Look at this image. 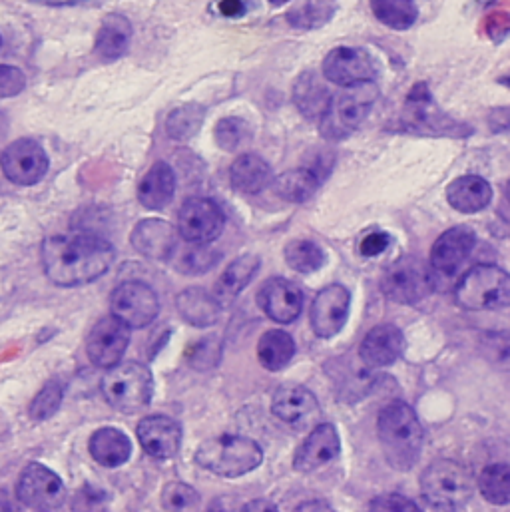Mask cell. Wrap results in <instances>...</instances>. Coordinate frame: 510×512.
I'll return each mask as SVG.
<instances>
[{
	"label": "cell",
	"instance_id": "cell-1",
	"mask_svg": "<svg viewBox=\"0 0 510 512\" xmlns=\"http://www.w3.org/2000/svg\"><path fill=\"white\" fill-rule=\"evenodd\" d=\"M40 259L54 285L78 287L96 281L110 269L114 248L94 234H58L44 240Z\"/></svg>",
	"mask_w": 510,
	"mask_h": 512
},
{
	"label": "cell",
	"instance_id": "cell-2",
	"mask_svg": "<svg viewBox=\"0 0 510 512\" xmlns=\"http://www.w3.org/2000/svg\"><path fill=\"white\" fill-rule=\"evenodd\" d=\"M377 429L389 465L397 471H409L423 449V427L413 407L405 401H391L379 413Z\"/></svg>",
	"mask_w": 510,
	"mask_h": 512
},
{
	"label": "cell",
	"instance_id": "cell-3",
	"mask_svg": "<svg viewBox=\"0 0 510 512\" xmlns=\"http://www.w3.org/2000/svg\"><path fill=\"white\" fill-rule=\"evenodd\" d=\"M196 463L208 473L238 479L263 463L261 447L240 435H220L204 441L196 451Z\"/></svg>",
	"mask_w": 510,
	"mask_h": 512
},
{
	"label": "cell",
	"instance_id": "cell-4",
	"mask_svg": "<svg viewBox=\"0 0 510 512\" xmlns=\"http://www.w3.org/2000/svg\"><path fill=\"white\" fill-rule=\"evenodd\" d=\"M397 130L417 134V136H449L465 138L471 134V128L461 122H455L445 114L433 100L427 84H415L409 92L401 114L397 118Z\"/></svg>",
	"mask_w": 510,
	"mask_h": 512
},
{
	"label": "cell",
	"instance_id": "cell-5",
	"mask_svg": "<svg viewBox=\"0 0 510 512\" xmlns=\"http://www.w3.org/2000/svg\"><path fill=\"white\" fill-rule=\"evenodd\" d=\"M475 491V481L467 467L451 459L431 463L421 477V493L429 505L441 511L465 507Z\"/></svg>",
	"mask_w": 510,
	"mask_h": 512
},
{
	"label": "cell",
	"instance_id": "cell-6",
	"mask_svg": "<svg viewBox=\"0 0 510 512\" xmlns=\"http://www.w3.org/2000/svg\"><path fill=\"white\" fill-rule=\"evenodd\" d=\"M455 299L469 311H495L509 307L510 275L497 265H475L459 279Z\"/></svg>",
	"mask_w": 510,
	"mask_h": 512
},
{
	"label": "cell",
	"instance_id": "cell-7",
	"mask_svg": "<svg viewBox=\"0 0 510 512\" xmlns=\"http://www.w3.org/2000/svg\"><path fill=\"white\" fill-rule=\"evenodd\" d=\"M154 393V379L146 365L128 361L108 369L102 379V395L110 407L132 415L148 407Z\"/></svg>",
	"mask_w": 510,
	"mask_h": 512
},
{
	"label": "cell",
	"instance_id": "cell-8",
	"mask_svg": "<svg viewBox=\"0 0 510 512\" xmlns=\"http://www.w3.org/2000/svg\"><path fill=\"white\" fill-rule=\"evenodd\" d=\"M377 100V86L373 82L351 86L331 98V104L319 120L321 136L327 140H343L353 134L369 116Z\"/></svg>",
	"mask_w": 510,
	"mask_h": 512
},
{
	"label": "cell",
	"instance_id": "cell-9",
	"mask_svg": "<svg viewBox=\"0 0 510 512\" xmlns=\"http://www.w3.org/2000/svg\"><path fill=\"white\" fill-rule=\"evenodd\" d=\"M435 285V273L419 257L407 256L397 259L387 267L381 279L383 293L403 305H415L423 301Z\"/></svg>",
	"mask_w": 510,
	"mask_h": 512
},
{
	"label": "cell",
	"instance_id": "cell-10",
	"mask_svg": "<svg viewBox=\"0 0 510 512\" xmlns=\"http://www.w3.org/2000/svg\"><path fill=\"white\" fill-rule=\"evenodd\" d=\"M18 501L38 512H50L58 509L66 497L62 479L40 463H30L22 469L16 483Z\"/></svg>",
	"mask_w": 510,
	"mask_h": 512
},
{
	"label": "cell",
	"instance_id": "cell-11",
	"mask_svg": "<svg viewBox=\"0 0 510 512\" xmlns=\"http://www.w3.org/2000/svg\"><path fill=\"white\" fill-rule=\"evenodd\" d=\"M110 307L112 315L124 321L130 329H142L158 317L160 299L148 283L126 281L112 291Z\"/></svg>",
	"mask_w": 510,
	"mask_h": 512
},
{
	"label": "cell",
	"instance_id": "cell-12",
	"mask_svg": "<svg viewBox=\"0 0 510 512\" xmlns=\"http://www.w3.org/2000/svg\"><path fill=\"white\" fill-rule=\"evenodd\" d=\"M224 226L222 208L208 198H190L178 214V234L188 244L208 246L222 236Z\"/></svg>",
	"mask_w": 510,
	"mask_h": 512
},
{
	"label": "cell",
	"instance_id": "cell-13",
	"mask_svg": "<svg viewBox=\"0 0 510 512\" xmlns=\"http://www.w3.org/2000/svg\"><path fill=\"white\" fill-rule=\"evenodd\" d=\"M0 168L12 184L34 186L48 172V156L36 140L20 138L4 148Z\"/></svg>",
	"mask_w": 510,
	"mask_h": 512
},
{
	"label": "cell",
	"instance_id": "cell-14",
	"mask_svg": "<svg viewBox=\"0 0 510 512\" xmlns=\"http://www.w3.org/2000/svg\"><path fill=\"white\" fill-rule=\"evenodd\" d=\"M130 333L132 329L116 315L102 317L88 333V359L100 369L116 367L130 345Z\"/></svg>",
	"mask_w": 510,
	"mask_h": 512
},
{
	"label": "cell",
	"instance_id": "cell-15",
	"mask_svg": "<svg viewBox=\"0 0 510 512\" xmlns=\"http://www.w3.org/2000/svg\"><path fill=\"white\" fill-rule=\"evenodd\" d=\"M375 64L371 56L361 48L339 46L333 48L323 60V76L343 88L375 80Z\"/></svg>",
	"mask_w": 510,
	"mask_h": 512
},
{
	"label": "cell",
	"instance_id": "cell-16",
	"mask_svg": "<svg viewBox=\"0 0 510 512\" xmlns=\"http://www.w3.org/2000/svg\"><path fill=\"white\" fill-rule=\"evenodd\" d=\"M349 307H351V295L343 285L333 283L321 289L313 299L311 315H309L313 333L321 339L335 337L347 323Z\"/></svg>",
	"mask_w": 510,
	"mask_h": 512
},
{
	"label": "cell",
	"instance_id": "cell-17",
	"mask_svg": "<svg viewBox=\"0 0 510 512\" xmlns=\"http://www.w3.org/2000/svg\"><path fill=\"white\" fill-rule=\"evenodd\" d=\"M257 303L271 321L287 325L301 315L303 293L289 279L271 277L259 287Z\"/></svg>",
	"mask_w": 510,
	"mask_h": 512
},
{
	"label": "cell",
	"instance_id": "cell-18",
	"mask_svg": "<svg viewBox=\"0 0 510 512\" xmlns=\"http://www.w3.org/2000/svg\"><path fill=\"white\" fill-rule=\"evenodd\" d=\"M138 441L146 455L152 459H172L180 453L182 447V425L164 415H152L138 423L136 427Z\"/></svg>",
	"mask_w": 510,
	"mask_h": 512
},
{
	"label": "cell",
	"instance_id": "cell-19",
	"mask_svg": "<svg viewBox=\"0 0 510 512\" xmlns=\"http://www.w3.org/2000/svg\"><path fill=\"white\" fill-rule=\"evenodd\" d=\"M477 236L467 226H457L439 236L431 250V269L435 275L453 277L475 250Z\"/></svg>",
	"mask_w": 510,
	"mask_h": 512
},
{
	"label": "cell",
	"instance_id": "cell-20",
	"mask_svg": "<svg viewBox=\"0 0 510 512\" xmlns=\"http://www.w3.org/2000/svg\"><path fill=\"white\" fill-rule=\"evenodd\" d=\"M341 451V441L337 429L331 423L317 425L309 437L301 443L293 457V467L301 473L317 471L337 459Z\"/></svg>",
	"mask_w": 510,
	"mask_h": 512
},
{
	"label": "cell",
	"instance_id": "cell-21",
	"mask_svg": "<svg viewBox=\"0 0 510 512\" xmlns=\"http://www.w3.org/2000/svg\"><path fill=\"white\" fill-rule=\"evenodd\" d=\"M405 351V335L399 327L385 323L373 327L359 347V357L367 367L379 369L393 365Z\"/></svg>",
	"mask_w": 510,
	"mask_h": 512
},
{
	"label": "cell",
	"instance_id": "cell-22",
	"mask_svg": "<svg viewBox=\"0 0 510 512\" xmlns=\"http://www.w3.org/2000/svg\"><path fill=\"white\" fill-rule=\"evenodd\" d=\"M132 246L140 256L166 261L178 248V232L164 220H142L132 232Z\"/></svg>",
	"mask_w": 510,
	"mask_h": 512
},
{
	"label": "cell",
	"instance_id": "cell-23",
	"mask_svg": "<svg viewBox=\"0 0 510 512\" xmlns=\"http://www.w3.org/2000/svg\"><path fill=\"white\" fill-rule=\"evenodd\" d=\"M319 411L315 395L305 387H281L271 401V413L291 427L309 423Z\"/></svg>",
	"mask_w": 510,
	"mask_h": 512
},
{
	"label": "cell",
	"instance_id": "cell-24",
	"mask_svg": "<svg viewBox=\"0 0 510 512\" xmlns=\"http://www.w3.org/2000/svg\"><path fill=\"white\" fill-rule=\"evenodd\" d=\"M493 200L491 184L481 176H461L447 188V202L461 214H479Z\"/></svg>",
	"mask_w": 510,
	"mask_h": 512
},
{
	"label": "cell",
	"instance_id": "cell-25",
	"mask_svg": "<svg viewBox=\"0 0 510 512\" xmlns=\"http://www.w3.org/2000/svg\"><path fill=\"white\" fill-rule=\"evenodd\" d=\"M88 451L98 465L106 469H116L128 463L132 455V441L126 437L124 431L114 427H104L92 433Z\"/></svg>",
	"mask_w": 510,
	"mask_h": 512
},
{
	"label": "cell",
	"instance_id": "cell-26",
	"mask_svg": "<svg viewBox=\"0 0 510 512\" xmlns=\"http://www.w3.org/2000/svg\"><path fill=\"white\" fill-rule=\"evenodd\" d=\"M176 307L182 319L194 327L214 325L220 319L222 311V303L218 301V297L202 287L184 289L176 299Z\"/></svg>",
	"mask_w": 510,
	"mask_h": 512
},
{
	"label": "cell",
	"instance_id": "cell-27",
	"mask_svg": "<svg viewBox=\"0 0 510 512\" xmlns=\"http://www.w3.org/2000/svg\"><path fill=\"white\" fill-rule=\"evenodd\" d=\"M130 42H132V22L126 16L114 12L104 18L96 36L94 50L100 60L114 62L126 54V50L130 48Z\"/></svg>",
	"mask_w": 510,
	"mask_h": 512
},
{
	"label": "cell",
	"instance_id": "cell-28",
	"mask_svg": "<svg viewBox=\"0 0 510 512\" xmlns=\"http://www.w3.org/2000/svg\"><path fill=\"white\" fill-rule=\"evenodd\" d=\"M174 194H176V176H174V170L164 162L154 164L138 186V200L148 210L166 208L172 202Z\"/></svg>",
	"mask_w": 510,
	"mask_h": 512
},
{
	"label": "cell",
	"instance_id": "cell-29",
	"mask_svg": "<svg viewBox=\"0 0 510 512\" xmlns=\"http://www.w3.org/2000/svg\"><path fill=\"white\" fill-rule=\"evenodd\" d=\"M331 98L327 86L313 72H303L293 86V102L307 120H321Z\"/></svg>",
	"mask_w": 510,
	"mask_h": 512
},
{
	"label": "cell",
	"instance_id": "cell-30",
	"mask_svg": "<svg viewBox=\"0 0 510 512\" xmlns=\"http://www.w3.org/2000/svg\"><path fill=\"white\" fill-rule=\"evenodd\" d=\"M273 180L269 164L257 154L238 156L230 168V182L242 194H259Z\"/></svg>",
	"mask_w": 510,
	"mask_h": 512
},
{
	"label": "cell",
	"instance_id": "cell-31",
	"mask_svg": "<svg viewBox=\"0 0 510 512\" xmlns=\"http://www.w3.org/2000/svg\"><path fill=\"white\" fill-rule=\"evenodd\" d=\"M259 257L254 254H246V256L234 259L226 271L220 275L218 283H216V297L220 303H230L232 299H236L252 281L259 269Z\"/></svg>",
	"mask_w": 510,
	"mask_h": 512
},
{
	"label": "cell",
	"instance_id": "cell-32",
	"mask_svg": "<svg viewBox=\"0 0 510 512\" xmlns=\"http://www.w3.org/2000/svg\"><path fill=\"white\" fill-rule=\"evenodd\" d=\"M295 355V341L287 331L269 329L261 335L257 343V357L259 363L267 371H281L285 369Z\"/></svg>",
	"mask_w": 510,
	"mask_h": 512
},
{
	"label": "cell",
	"instance_id": "cell-33",
	"mask_svg": "<svg viewBox=\"0 0 510 512\" xmlns=\"http://www.w3.org/2000/svg\"><path fill=\"white\" fill-rule=\"evenodd\" d=\"M275 194L291 204L307 202L317 188L321 186V178L313 168H297L281 174L275 182Z\"/></svg>",
	"mask_w": 510,
	"mask_h": 512
},
{
	"label": "cell",
	"instance_id": "cell-34",
	"mask_svg": "<svg viewBox=\"0 0 510 512\" xmlns=\"http://www.w3.org/2000/svg\"><path fill=\"white\" fill-rule=\"evenodd\" d=\"M335 14L333 0H299L289 12L287 22L299 30H315L325 26Z\"/></svg>",
	"mask_w": 510,
	"mask_h": 512
},
{
	"label": "cell",
	"instance_id": "cell-35",
	"mask_svg": "<svg viewBox=\"0 0 510 512\" xmlns=\"http://www.w3.org/2000/svg\"><path fill=\"white\" fill-rule=\"evenodd\" d=\"M371 10L381 24L393 30H407L417 20L413 0H371Z\"/></svg>",
	"mask_w": 510,
	"mask_h": 512
},
{
	"label": "cell",
	"instance_id": "cell-36",
	"mask_svg": "<svg viewBox=\"0 0 510 512\" xmlns=\"http://www.w3.org/2000/svg\"><path fill=\"white\" fill-rule=\"evenodd\" d=\"M479 491L485 501L491 505H509L510 503V465L495 463L483 469L479 477Z\"/></svg>",
	"mask_w": 510,
	"mask_h": 512
},
{
	"label": "cell",
	"instance_id": "cell-37",
	"mask_svg": "<svg viewBox=\"0 0 510 512\" xmlns=\"http://www.w3.org/2000/svg\"><path fill=\"white\" fill-rule=\"evenodd\" d=\"M204 116H206V110L198 104H186V106L176 108L168 116V122H166L168 136L178 142H186V140L194 138L198 134V130L202 128Z\"/></svg>",
	"mask_w": 510,
	"mask_h": 512
},
{
	"label": "cell",
	"instance_id": "cell-38",
	"mask_svg": "<svg viewBox=\"0 0 510 512\" xmlns=\"http://www.w3.org/2000/svg\"><path fill=\"white\" fill-rule=\"evenodd\" d=\"M285 261L297 273H313L323 267V250L309 240H295L285 248Z\"/></svg>",
	"mask_w": 510,
	"mask_h": 512
},
{
	"label": "cell",
	"instance_id": "cell-39",
	"mask_svg": "<svg viewBox=\"0 0 510 512\" xmlns=\"http://www.w3.org/2000/svg\"><path fill=\"white\" fill-rule=\"evenodd\" d=\"M62 397H64V385L58 379L48 381L30 403V409H28L30 419L38 423L48 421L62 405Z\"/></svg>",
	"mask_w": 510,
	"mask_h": 512
},
{
	"label": "cell",
	"instance_id": "cell-40",
	"mask_svg": "<svg viewBox=\"0 0 510 512\" xmlns=\"http://www.w3.org/2000/svg\"><path fill=\"white\" fill-rule=\"evenodd\" d=\"M200 495L186 483H170L162 491V507L168 512L200 511Z\"/></svg>",
	"mask_w": 510,
	"mask_h": 512
},
{
	"label": "cell",
	"instance_id": "cell-41",
	"mask_svg": "<svg viewBox=\"0 0 510 512\" xmlns=\"http://www.w3.org/2000/svg\"><path fill=\"white\" fill-rule=\"evenodd\" d=\"M220 259V254L214 252L208 246H200V244H192L190 248L184 250V254L178 259V269L182 273L188 275H200L210 271Z\"/></svg>",
	"mask_w": 510,
	"mask_h": 512
},
{
	"label": "cell",
	"instance_id": "cell-42",
	"mask_svg": "<svg viewBox=\"0 0 510 512\" xmlns=\"http://www.w3.org/2000/svg\"><path fill=\"white\" fill-rule=\"evenodd\" d=\"M248 134V122L242 118H222L214 130L216 144L226 152L238 150L248 140Z\"/></svg>",
	"mask_w": 510,
	"mask_h": 512
},
{
	"label": "cell",
	"instance_id": "cell-43",
	"mask_svg": "<svg viewBox=\"0 0 510 512\" xmlns=\"http://www.w3.org/2000/svg\"><path fill=\"white\" fill-rule=\"evenodd\" d=\"M220 357H222V345L216 337H206V339L196 341L186 353L188 365L198 371L214 369L218 365Z\"/></svg>",
	"mask_w": 510,
	"mask_h": 512
},
{
	"label": "cell",
	"instance_id": "cell-44",
	"mask_svg": "<svg viewBox=\"0 0 510 512\" xmlns=\"http://www.w3.org/2000/svg\"><path fill=\"white\" fill-rule=\"evenodd\" d=\"M371 512H423L411 499L397 495V493H389V495H379L371 501L369 505Z\"/></svg>",
	"mask_w": 510,
	"mask_h": 512
},
{
	"label": "cell",
	"instance_id": "cell-45",
	"mask_svg": "<svg viewBox=\"0 0 510 512\" xmlns=\"http://www.w3.org/2000/svg\"><path fill=\"white\" fill-rule=\"evenodd\" d=\"M26 86L24 72L16 66L0 64V98L18 96Z\"/></svg>",
	"mask_w": 510,
	"mask_h": 512
},
{
	"label": "cell",
	"instance_id": "cell-46",
	"mask_svg": "<svg viewBox=\"0 0 510 512\" xmlns=\"http://www.w3.org/2000/svg\"><path fill=\"white\" fill-rule=\"evenodd\" d=\"M106 503V495L100 489L94 487H84L78 491V495L72 501V511L74 512H102Z\"/></svg>",
	"mask_w": 510,
	"mask_h": 512
},
{
	"label": "cell",
	"instance_id": "cell-47",
	"mask_svg": "<svg viewBox=\"0 0 510 512\" xmlns=\"http://www.w3.org/2000/svg\"><path fill=\"white\" fill-rule=\"evenodd\" d=\"M483 28L487 32V36L495 42H501L505 40L510 34V14L503 12V10H497V12H491L485 22H483Z\"/></svg>",
	"mask_w": 510,
	"mask_h": 512
},
{
	"label": "cell",
	"instance_id": "cell-48",
	"mask_svg": "<svg viewBox=\"0 0 510 512\" xmlns=\"http://www.w3.org/2000/svg\"><path fill=\"white\" fill-rule=\"evenodd\" d=\"M389 244H391V238H389L387 234H383V232H373V234H369V236L363 238L359 250H361L363 256L375 257L379 256V254H383V252L389 248Z\"/></svg>",
	"mask_w": 510,
	"mask_h": 512
},
{
	"label": "cell",
	"instance_id": "cell-49",
	"mask_svg": "<svg viewBox=\"0 0 510 512\" xmlns=\"http://www.w3.org/2000/svg\"><path fill=\"white\" fill-rule=\"evenodd\" d=\"M489 128L493 132H510V108L503 106V108H495L489 114Z\"/></svg>",
	"mask_w": 510,
	"mask_h": 512
},
{
	"label": "cell",
	"instance_id": "cell-50",
	"mask_svg": "<svg viewBox=\"0 0 510 512\" xmlns=\"http://www.w3.org/2000/svg\"><path fill=\"white\" fill-rule=\"evenodd\" d=\"M244 2L242 0H222V4H220V10H222V14H226V16H240V14H244Z\"/></svg>",
	"mask_w": 510,
	"mask_h": 512
},
{
	"label": "cell",
	"instance_id": "cell-51",
	"mask_svg": "<svg viewBox=\"0 0 510 512\" xmlns=\"http://www.w3.org/2000/svg\"><path fill=\"white\" fill-rule=\"evenodd\" d=\"M240 512H279L277 507L271 503V501H265V499H254L250 501L244 509Z\"/></svg>",
	"mask_w": 510,
	"mask_h": 512
},
{
	"label": "cell",
	"instance_id": "cell-52",
	"mask_svg": "<svg viewBox=\"0 0 510 512\" xmlns=\"http://www.w3.org/2000/svg\"><path fill=\"white\" fill-rule=\"evenodd\" d=\"M293 512H335V509H331L327 503L323 501H309V503H303L299 505Z\"/></svg>",
	"mask_w": 510,
	"mask_h": 512
},
{
	"label": "cell",
	"instance_id": "cell-53",
	"mask_svg": "<svg viewBox=\"0 0 510 512\" xmlns=\"http://www.w3.org/2000/svg\"><path fill=\"white\" fill-rule=\"evenodd\" d=\"M0 512H16L14 501L10 499V495L6 491L0 489Z\"/></svg>",
	"mask_w": 510,
	"mask_h": 512
},
{
	"label": "cell",
	"instance_id": "cell-54",
	"mask_svg": "<svg viewBox=\"0 0 510 512\" xmlns=\"http://www.w3.org/2000/svg\"><path fill=\"white\" fill-rule=\"evenodd\" d=\"M226 503L224 501H216L214 505H212V509H210V512H234V511H228L226 507H224Z\"/></svg>",
	"mask_w": 510,
	"mask_h": 512
},
{
	"label": "cell",
	"instance_id": "cell-55",
	"mask_svg": "<svg viewBox=\"0 0 510 512\" xmlns=\"http://www.w3.org/2000/svg\"><path fill=\"white\" fill-rule=\"evenodd\" d=\"M273 6H281V4H285V2H289V0H269Z\"/></svg>",
	"mask_w": 510,
	"mask_h": 512
},
{
	"label": "cell",
	"instance_id": "cell-56",
	"mask_svg": "<svg viewBox=\"0 0 510 512\" xmlns=\"http://www.w3.org/2000/svg\"><path fill=\"white\" fill-rule=\"evenodd\" d=\"M481 6H489V4H493L495 0H477Z\"/></svg>",
	"mask_w": 510,
	"mask_h": 512
},
{
	"label": "cell",
	"instance_id": "cell-57",
	"mask_svg": "<svg viewBox=\"0 0 510 512\" xmlns=\"http://www.w3.org/2000/svg\"><path fill=\"white\" fill-rule=\"evenodd\" d=\"M501 84H505V86H509L510 88V74L509 76H505V78H501Z\"/></svg>",
	"mask_w": 510,
	"mask_h": 512
},
{
	"label": "cell",
	"instance_id": "cell-58",
	"mask_svg": "<svg viewBox=\"0 0 510 512\" xmlns=\"http://www.w3.org/2000/svg\"><path fill=\"white\" fill-rule=\"evenodd\" d=\"M505 194H507V200L510 202V180L507 182V190H505Z\"/></svg>",
	"mask_w": 510,
	"mask_h": 512
},
{
	"label": "cell",
	"instance_id": "cell-59",
	"mask_svg": "<svg viewBox=\"0 0 510 512\" xmlns=\"http://www.w3.org/2000/svg\"><path fill=\"white\" fill-rule=\"evenodd\" d=\"M2 120H4V118H2V114H0V122H2Z\"/></svg>",
	"mask_w": 510,
	"mask_h": 512
},
{
	"label": "cell",
	"instance_id": "cell-60",
	"mask_svg": "<svg viewBox=\"0 0 510 512\" xmlns=\"http://www.w3.org/2000/svg\"><path fill=\"white\" fill-rule=\"evenodd\" d=\"M0 46H2V36H0Z\"/></svg>",
	"mask_w": 510,
	"mask_h": 512
}]
</instances>
